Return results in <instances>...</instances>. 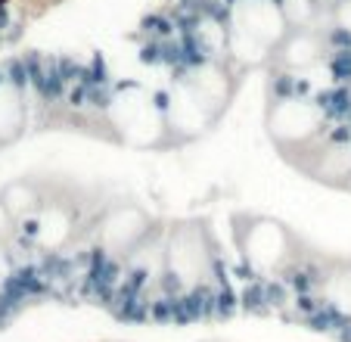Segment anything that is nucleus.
Returning a JSON list of instances; mask_svg holds the SVG:
<instances>
[{"label":"nucleus","instance_id":"obj_1","mask_svg":"<svg viewBox=\"0 0 351 342\" xmlns=\"http://www.w3.org/2000/svg\"><path fill=\"white\" fill-rule=\"evenodd\" d=\"M286 28L289 22L277 0H239L227 22V53L243 69L261 66L283 44Z\"/></svg>","mask_w":351,"mask_h":342},{"label":"nucleus","instance_id":"obj_2","mask_svg":"<svg viewBox=\"0 0 351 342\" xmlns=\"http://www.w3.org/2000/svg\"><path fill=\"white\" fill-rule=\"evenodd\" d=\"M106 122L121 144L140 146V150L162 146L165 134H171L165 122V109L140 84H125L115 91V97L106 106Z\"/></svg>","mask_w":351,"mask_h":342},{"label":"nucleus","instance_id":"obj_3","mask_svg":"<svg viewBox=\"0 0 351 342\" xmlns=\"http://www.w3.org/2000/svg\"><path fill=\"white\" fill-rule=\"evenodd\" d=\"M165 277L184 290H196L212 277L215 246L202 224H178L168 231L165 243Z\"/></svg>","mask_w":351,"mask_h":342},{"label":"nucleus","instance_id":"obj_4","mask_svg":"<svg viewBox=\"0 0 351 342\" xmlns=\"http://www.w3.org/2000/svg\"><path fill=\"white\" fill-rule=\"evenodd\" d=\"M237 243L249 268L258 274L280 271L292 258V233L274 218H249L237 231Z\"/></svg>","mask_w":351,"mask_h":342},{"label":"nucleus","instance_id":"obj_5","mask_svg":"<svg viewBox=\"0 0 351 342\" xmlns=\"http://www.w3.org/2000/svg\"><path fill=\"white\" fill-rule=\"evenodd\" d=\"M267 128H271V137L283 150H292V146L302 150L311 140H317V134L324 131V109L317 103H311V100L283 97L271 106Z\"/></svg>","mask_w":351,"mask_h":342},{"label":"nucleus","instance_id":"obj_6","mask_svg":"<svg viewBox=\"0 0 351 342\" xmlns=\"http://www.w3.org/2000/svg\"><path fill=\"white\" fill-rule=\"evenodd\" d=\"M149 237V215L134 203H119L97 221V246L106 255H131Z\"/></svg>","mask_w":351,"mask_h":342},{"label":"nucleus","instance_id":"obj_7","mask_svg":"<svg viewBox=\"0 0 351 342\" xmlns=\"http://www.w3.org/2000/svg\"><path fill=\"white\" fill-rule=\"evenodd\" d=\"M221 112L208 103L196 87L190 84L186 78H180L178 84L171 87L168 93V103H165V122H168V131L180 140H190V137H199L202 131L215 125Z\"/></svg>","mask_w":351,"mask_h":342},{"label":"nucleus","instance_id":"obj_8","mask_svg":"<svg viewBox=\"0 0 351 342\" xmlns=\"http://www.w3.org/2000/svg\"><path fill=\"white\" fill-rule=\"evenodd\" d=\"M75 227L78 218L69 203H44L38 212V227H34V240L44 246L47 252H60L75 240Z\"/></svg>","mask_w":351,"mask_h":342},{"label":"nucleus","instance_id":"obj_9","mask_svg":"<svg viewBox=\"0 0 351 342\" xmlns=\"http://www.w3.org/2000/svg\"><path fill=\"white\" fill-rule=\"evenodd\" d=\"M277 60L283 69L289 72H305V69L317 66L324 60V38L308 28H298V32H286L283 44L277 47Z\"/></svg>","mask_w":351,"mask_h":342},{"label":"nucleus","instance_id":"obj_10","mask_svg":"<svg viewBox=\"0 0 351 342\" xmlns=\"http://www.w3.org/2000/svg\"><path fill=\"white\" fill-rule=\"evenodd\" d=\"M22 128H25V100L16 84L0 81V144L16 140Z\"/></svg>","mask_w":351,"mask_h":342},{"label":"nucleus","instance_id":"obj_11","mask_svg":"<svg viewBox=\"0 0 351 342\" xmlns=\"http://www.w3.org/2000/svg\"><path fill=\"white\" fill-rule=\"evenodd\" d=\"M0 199H3V203H7V209L16 215V221H19V218L38 215L40 205H44V196H40V190H38V184H34V181H13V184L3 187Z\"/></svg>","mask_w":351,"mask_h":342},{"label":"nucleus","instance_id":"obj_12","mask_svg":"<svg viewBox=\"0 0 351 342\" xmlns=\"http://www.w3.org/2000/svg\"><path fill=\"white\" fill-rule=\"evenodd\" d=\"M314 174L330 184H345L351 181V146H326L317 152Z\"/></svg>","mask_w":351,"mask_h":342},{"label":"nucleus","instance_id":"obj_13","mask_svg":"<svg viewBox=\"0 0 351 342\" xmlns=\"http://www.w3.org/2000/svg\"><path fill=\"white\" fill-rule=\"evenodd\" d=\"M320 286H324V296L332 308H339L342 315H351V264H336L320 280Z\"/></svg>","mask_w":351,"mask_h":342},{"label":"nucleus","instance_id":"obj_14","mask_svg":"<svg viewBox=\"0 0 351 342\" xmlns=\"http://www.w3.org/2000/svg\"><path fill=\"white\" fill-rule=\"evenodd\" d=\"M280 10H283L289 25L308 28L314 19V13H317V3H314V0H280Z\"/></svg>","mask_w":351,"mask_h":342},{"label":"nucleus","instance_id":"obj_15","mask_svg":"<svg viewBox=\"0 0 351 342\" xmlns=\"http://www.w3.org/2000/svg\"><path fill=\"white\" fill-rule=\"evenodd\" d=\"M332 19H336V28L351 34V0H339L336 10H332Z\"/></svg>","mask_w":351,"mask_h":342},{"label":"nucleus","instance_id":"obj_16","mask_svg":"<svg viewBox=\"0 0 351 342\" xmlns=\"http://www.w3.org/2000/svg\"><path fill=\"white\" fill-rule=\"evenodd\" d=\"M13 227H16V215L7 209V203L0 199V243L13 237Z\"/></svg>","mask_w":351,"mask_h":342},{"label":"nucleus","instance_id":"obj_17","mask_svg":"<svg viewBox=\"0 0 351 342\" xmlns=\"http://www.w3.org/2000/svg\"><path fill=\"white\" fill-rule=\"evenodd\" d=\"M10 271H13V262H10L7 249H3V243H0V283L10 277Z\"/></svg>","mask_w":351,"mask_h":342}]
</instances>
